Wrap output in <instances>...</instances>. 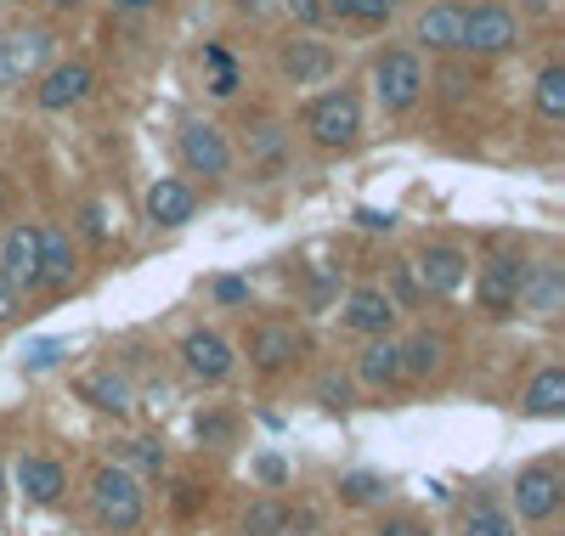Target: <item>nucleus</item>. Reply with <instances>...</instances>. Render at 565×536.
<instances>
[{
  "label": "nucleus",
  "mask_w": 565,
  "mask_h": 536,
  "mask_svg": "<svg viewBox=\"0 0 565 536\" xmlns=\"http://www.w3.org/2000/svg\"><path fill=\"white\" fill-rule=\"evenodd\" d=\"M90 508H97L103 530L130 536L141 519H148V492H141V480L125 463H103L97 474H90Z\"/></svg>",
  "instance_id": "1"
},
{
  "label": "nucleus",
  "mask_w": 565,
  "mask_h": 536,
  "mask_svg": "<svg viewBox=\"0 0 565 536\" xmlns=\"http://www.w3.org/2000/svg\"><path fill=\"white\" fill-rule=\"evenodd\" d=\"M306 130H311L317 148L340 153V148H351V141L362 136V103L351 90H328V96H317V103L306 108Z\"/></svg>",
  "instance_id": "2"
},
{
  "label": "nucleus",
  "mask_w": 565,
  "mask_h": 536,
  "mask_svg": "<svg viewBox=\"0 0 565 536\" xmlns=\"http://www.w3.org/2000/svg\"><path fill=\"white\" fill-rule=\"evenodd\" d=\"M373 96H380L385 114H407L424 96V63L413 52H385L373 63Z\"/></svg>",
  "instance_id": "3"
},
{
  "label": "nucleus",
  "mask_w": 565,
  "mask_h": 536,
  "mask_svg": "<svg viewBox=\"0 0 565 536\" xmlns=\"http://www.w3.org/2000/svg\"><path fill=\"white\" fill-rule=\"evenodd\" d=\"M514 40H521V23H514V12L498 7V0H487V7H476V12H463V29H458V45H463V52L498 57V52H509Z\"/></svg>",
  "instance_id": "4"
},
{
  "label": "nucleus",
  "mask_w": 565,
  "mask_h": 536,
  "mask_svg": "<svg viewBox=\"0 0 565 536\" xmlns=\"http://www.w3.org/2000/svg\"><path fill=\"white\" fill-rule=\"evenodd\" d=\"M52 57V29H12L0 40V90L29 85Z\"/></svg>",
  "instance_id": "5"
},
{
  "label": "nucleus",
  "mask_w": 565,
  "mask_h": 536,
  "mask_svg": "<svg viewBox=\"0 0 565 536\" xmlns=\"http://www.w3.org/2000/svg\"><path fill=\"white\" fill-rule=\"evenodd\" d=\"M521 277H526L521 255H492L476 277V305L487 317H514V305H521Z\"/></svg>",
  "instance_id": "6"
},
{
  "label": "nucleus",
  "mask_w": 565,
  "mask_h": 536,
  "mask_svg": "<svg viewBox=\"0 0 565 536\" xmlns=\"http://www.w3.org/2000/svg\"><path fill=\"white\" fill-rule=\"evenodd\" d=\"M559 469L554 463H532V469H521L514 474V514H521L526 525H543V519H554L559 514Z\"/></svg>",
  "instance_id": "7"
},
{
  "label": "nucleus",
  "mask_w": 565,
  "mask_h": 536,
  "mask_svg": "<svg viewBox=\"0 0 565 536\" xmlns=\"http://www.w3.org/2000/svg\"><path fill=\"white\" fill-rule=\"evenodd\" d=\"M413 277H418L424 294L447 300V294H458V288H463L469 260H463V249H452V243H424L418 260H413Z\"/></svg>",
  "instance_id": "8"
},
{
  "label": "nucleus",
  "mask_w": 565,
  "mask_h": 536,
  "mask_svg": "<svg viewBox=\"0 0 565 536\" xmlns=\"http://www.w3.org/2000/svg\"><path fill=\"white\" fill-rule=\"evenodd\" d=\"M0 277L12 282V294H34L40 288V226H12L0 243Z\"/></svg>",
  "instance_id": "9"
},
{
  "label": "nucleus",
  "mask_w": 565,
  "mask_h": 536,
  "mask_svg": "<svg viewBox=\"0 0 565 536\" xmlns=\"http://www.w3.org/2000/svg\"><path fill=\"white\" fill-rule=\"evenodd\" d=\"M300 351H306V333L295 322H255L249 328V362L260 373H282Z\"/></svg>",
  "instance_id": "10"
},
{
  "label": "nucleus",
  "mask_w": 565,
  "mask_h": 536,
  "mask_svg": "<svg viewBox=\"0 0 565 536\" xmlns=\"http://www.w3.org/2000/svg\"><path fill=\"white\" fill-rule=\"evenodd\" d=\"M181 164L204 175V181H221L232 170V148H226V136L215 125H186L181 130Z\"/></svg>",
  "instance_id": "11"
},
{
  "label": "nucleus",
  "mask_w": 565,
  "mask_h": 536,
  "mask_svg": "<svg viewBox=\"0 0 565 536\" xmlns=\"http://www.w3.org/2000/svg\"><path fill=\"white\" fill-rule=\"evenodd\" d=\"M514 311H532V317H559L565 311V266L559 260H537V266H526V277H521V305Z\"/></svg>",
  "instance_id": "12"
},
{
  "label": "nucleus",
  "mask_w": 565,
  "mask_h": 536,
  "mask_svg": "<svg viewBox=\"0 0 565 536\" xmlns=\"http://www.w3.org/2000/svg\"><path fill=\"white\" fill-rule=\"evenodd\" d=\"M340 322H345L351 333L385 339V333H391V322H396V305L385 300V288L362 282V288H351V294H345V305H340Z\"/></svg>",
  "instance_id": "13"
},
{
  "label": "nucleus",
  "mask_w": 565,
  "mask_h": 536,
  "mask_svg": "<svg viewBox=\"0 0 565 536\" xmlns=\"http://www.w3.org/2000/svg\"><path fill=\"white\" fill-rule=\"evenodd\" d=\"M90 85H97V74H90V63H57L52 74H45V85L34 90V103L45 114H63V108H79Z\"/></svg>",
  "instance_id": "14"
},
{
  "label": "nucleus",
  "mask_w": 565,
  "mask_h": 536,
  "mask_svg": "<svg viewBox=\"0 0 565 536\" xmlns=\"http://www.w3.org/2000/svg\"><path fill=\"white\" fill-rule=\"evenodd\" d=\"M181 362H186V373H193V378L221 384V378L232 373V362H238V356H232V345H226L221 333L199 328V333H186V339H181Z\"/></svg>",
  "instance_id": "15"
},
{
  "label": "nucleus",
  "mask_w": 565,
  "mask_h": 536,
  "mask_svg": "<svg viewBox=\"0 0 565 536\" xmlns=\"http://www.w3.org/2000/svg\"><path fill=\"white\" fill-rule=\"evenodd\" d=\"M79 271V255H74V243L63 226H40V282L45 288H68Z\"/></svg>",
  "instance_id": "16"
},
{
  "label": "nucleus",
  "mask_w": 565,
  "mask_h": 536,
  "mask_svg": "<svg viewBox=\"0 0 565 536\" xmlns=\"http://www.w3.org/2000/svg\"><path fill=\"white\" fill-rule=\"evenodd\" d=\"M193 210H199V199H193L186 181H153L148 186V221L153 226H186Z\"/></svg>",
  "instance_id": "17"
},
{
  "label": "nucleus",
  "mask_w": 565,
  "mask_h": 536,
  "mask_svg": "<svg viewBox=\"0 0 565 536\" xmlns=\"http://www.w3.org/2000/svg\"><path fill=\"white\" fill-rule=\"evenodd\" d=\"M334 74V52H328L322 40H295L289 52H282V79H295V85H317Z\"/></svg>",
  "instance_id": "18"
},
{
  "label": "nucleus",
  "mask_w": 565,
  "mask_h": 536,
  "mask_svg": "<svg viewBox=\"0 0 565 536\" xmlns=\"http://www.w3.org/2000/svg\"><path fill=\"white\" fill-rule=\"evenodd\" d=\"M74 389H79V401H90L97 412H114V418H130V407H136L130 384L119 373H85Z\"/></svg>",
  "instance_id": "19"
},
{
  "label": "nucleus",
  "mask_w": 565,
  "mask_h": 536,
  "mask_svg": "<svg viewBox=\"0 0 565 536\" xmlns=\"http://www.w3.org/2000/svg\"><path fill=\"white\" fill-rule=\"evenodd\" d=\"M356 378L362 384H373V389H391V384H402V345L385 333V339H373V345L356 356Z\"/></svg>",
  "instance_id": "20"
},
{
  "label": "nucleus",
  "mask_w": 565,
  "mask_h": 536,
  "mask_svg": "<svg viewBox=\"0 0 565 536\" xmlns=\"http://www.w3.org/2000/svg\"><path fill=\"white\" fill-rule=\"evenodd\" d=\"M18 485H23L29 503H57L63 485H68V474H63L57 458H23V463H18Z\"/></svg>",
  "instance_id": "21"
},
{
  "label": "nucleus",
  "mask_w": 565,
  "mask_h": 536,
  "mask_svg": "<svg viewBox=\"0 0 565 536\" xmlns=\"http://www.w3.org/2000/svg\"><path fill=\"white\" fill-rule=\"evenodd\" d=\"M458 29H463V7H452V0L418 12V45H430V52H458Z\"/></svg>",
  "instance_id": "22"
},
{
  "label": "nucleus",
  "mask_w": 565,
  "mask_h": 536,
  "mask_svg": "<svg viewBox=\"0 0 565 536\" xmlns=\"http://www.w3.org/2000/svg\"><path fill=\"white\" fill-rule=\"evenodd\" d=\"M521 412H526V418H559V412H565V367H543V373L526 384Z\"/></svg>",
  "instance_id": "23"
},
{
  "label": "nucleus",
  "mask_w": 565,
  "mask_h": 536,
  "mask_svg": "<svg viewBox=\"0 0 565 536\" xmlns=\"http://www.w3.org/2000/svg\"><path fill=\"white\" fill-rule=\"evenodd\" d=\"M441 333H430V328H418L413 339H402V378H430L436 367H441Z\"/></svg>",
  "instance_id": "24"
},
{
  "label": "nucleus",
  "mask_w": 565,
  "mask_h": 536,
  "mask_svg": "<svg viewBox=\"0 0 565 536\" xmlns=\"http://www.w3.org/2000/svg\"><path fill=\"white\" fill-rule=\"evenodd\" d=\"M249 159H255L260 181L282 175V159H289V148H282V130H277V125H260V130L249 136Z\"/></svg>",
  "instance_id": "25"
},
{
  "label": "nucleus",
  "mask_w": 565,
  "mask_h": 536,
  "mask_svg": "<svg viewBox=\"0 0 565 536\" xmlns=\"http://www.w3.org/2000/svg\"><path fill=\"white\" fill-rule=\"evenodd\" d=\"M282 530H289V503L260 497L244 508V536H282Z\"/></svg>",
  "instance_id": "26"
},
{
  "label": "nucleus",
  "mask_w": 565,
  "mask_h": 536,
  "mask_svg": "<svg viewBox=\"0 0 565 536\" xmlns=\"http://www.w3.org/2000/svg\"><path fill=\"white\" fill-rule=\"evenodd\" d=\"M537 114H543L548 125L565 119V68H543V74H537Z\"/></svg>",
  "instance_id": "27"
},
{
  "label": "nucleus",
  "mask_w": 565,
  "mask_h": 536,
  "mask_svg": "<svg viewBox=\"0 0 565 536\" xmlns=\"http://www.w3.org/2000/svg\"><path fill=\"white\" fill-rule=\"evenodd\" d=\"M322 12H334V18H345V23H385V18L396 12V0H328Z\"/></svg>",
  "instance_id": "28"
},
{
  "label": "nucleus",
  "mask_w": 565,
  "mask_h": 536,
  "mask_svg": "<svg viewBox=\"0 0 565 536\" xmlns=\"http://www.w3.org/2000/svg\"><path fill=\"white\" fill-rule=\"evenodd\" d=\"M463 536H521V525H514L503 508L481 503V508H469V519H463Z\"/></svg>",
  "instance_id": "29"
},
{
  "label": "nucleus",
  "mask_w": 565,
  "mask_h": 536,
  "mask_svg": "<svg viewBox=\"0 0 565 536\" xmlns=\"http://www.w3.org/2000/svg\"><path fill=\"white\" fill-rule=\"evenodd\" d=\"M380 497H385V480L367 474V469H356V474L340 480V503H351V508H367V503H380Z\"/></svg>",
  "instance_id": "30"
},
{
  "label": "nucleus",
  "mask_w": 565,
  "mask_h": 536,
  "mask_svg": "<svg viewBox=\"0 0 565 536\" xmlns=\"http://www.w3.org/2000/svg\"><path fill=\"white\" fill-rule=\"evenodd\" d=\"M204 68H210V96H232V90H238V63H232L221 45H204Z\"/></svg>",
  "instance_id": "31"
},
{
  "label": "nucleus",
  "mask_w": 565,
  "mask_h": 536,
  "mask_svg": "<svg viewBox=\"0 0 565 536\" xmlns=\"http://www.w3.org/2000/svg\"><path fill=\"white\" fill-rule=\"evenodd\" d=\"M385 300H391L396 311H413V305L424 300V288H418V277H413V266H407V260H396V266H391V294H385Z\"/></svg>",
  "instance_id": "32"
},
{
  "label": "nucleus",
  "mask_w": 565,
  "mask_h": 536,
  "mask_svg": "<svg viewBox=\"0 0 565 536\" xmlns=\"http://www.w3.org/2000/svg\"><path fill=\"white\" fill-rule=\"evenodd\" d=\"M125 469L130 474H164V447L159 441H125Z\"/></svg>",
  "instance_id": "33"
},
{
  "label": "nucleus",
  "mask_w": 565,
  "mask_h": 536,
  "mask_svg": "<svg viewBox=\"0 0 565 536\" xmlns=\"http://www.w3.org/2000/svg\"><path fill=\"white\" fill-rule=\"evenodd\" d=\"M317 401H322V407H351V384H345L340 373H322V378H317Z\"/></svg>",
  "instance_id": "34"
},
{
  "label": "nucleus",
  "mask_w": 565,
  "mask_h": 536,
  "mask_svg": "<svg viewBox=\"0 0 565 536\" xmlns=\"http://www.w3.org/2000/svg\"><path fill=\"white\" fill-rule=\"evenodd\" d=\"M210 294H215L221 305H244V300H249V277H215Z\"/></svg>",
  "instance_id": "35"
},
{
  "label": "nucleus",
  "mask_w": 565,
  "mask_h": 536,
  "mask_svg": "<svg viewBox=\"0 0 565 536\" xmlns=\"http://www.w3.org/2000/svg\"><path fill=\"white\" fill-rule=\"evenodd\" d=\"M199 441H204V447H226V441H232V418L204 412V418H199Z\"/></svg>",
  "instance_id": "36"
},
{
  "label": "nucleus",
  "mask_w": 565,
  "mask_h": 536,
  "mask_svg": "<svg viewBox=\"0 0 565 536\" xmlns=\"http://www.w3.org/2000/svg\"><path fill=\"white\" fill-rule=\"evenodd\" d=\"M380 536H436V530L424 525V519H407V514H396V519H385V525H380Z\"/></svg>",
  "instance_id": "37"
},
{
  "label": "nucleus",
  "mask_w": 565,
  "mask_h": 536,
  "mask_svg": "<svg viewBox=\"0 0 565 536\" xmlns=\"http://www.w3.org/2000/svg\"><path fill=\"white\" fill-rule=\"evenodd\" d=\"M57 356H63L57 339H40V345H29V367H57Z\"/></svg>",
  "instance_id": "38"
},
{
  "label": "nucleus",
  "mask_w": 565,
  "mask_h": 536,
  "mask_svg": "<svg viewBox=\"0 0 565 536\" xmlns=\"http://www.w3.org/2000/svg\"><path fill=\"white\" fill-rule=\"evenodd\" d=\"M85 237H90V243H108V215H103V204L85 210Z\"/></svg>",
  "instance_id": "39"
},
{
  "label": "nucleus",
  "mask_w": 565,
  "mask_h": 536,
  "mask_svg": "<svg viewBox=\"0 0 565 536\" xmlns=\"http://www.w3.org/2000/svg\"><path fill=\"white\" fill-rule=\"evenodd\" d=\"M255 474H260L266 485H282V480H289V469H282V458H255Z\"/></svg>",
  "instance_id": "40"
},
{
  "label": "nucleus",
  "mask_w": 565,
  "mask_h": 536,
  "mask_svg": "<svg viewBox=\"0 0 565 536\" xmlns=\"http://www.w3.org/2000/svg\"><path fill=\"white\" fill-rule=\"evenodd\" d=\"M289 12H295V23H322V0H289Z\"/></svg>",
  "instance_id": "41"
},
{
  "label": "nucleus",
  "mask_w": 565,
  "mask_h": 536,
  "mask_svg": "<svg viewBox=\"0 0 565 536\" xmlns=\"http://www.w3.org/2000/svg\"><path fill=\"white\" fill-rule=\"evenodd\" d=\"M356 226H367V232H391L396 221H391V215H380V210H356Z\"/></svg>",
  "instance_id": "42"
},
{
  "label": "nucleus",
  "mask_w": 565,
  "mask_h": 536,
  "mask_svg": "<svg viewBox=\"0 0 565 536\" xmlns=\"http://www.w3.org/2000/svg\"><path fill=\"white\" fill-rule=\"evenodd\" d=\"M18 317V294H12V282L0 277V322H12Z\"/></svg>",
  "instance_id": "43"
},
{
  "label": "nucleus",
  "mask_w": 565,
  "mask_h": 536,
  "mask_svg": "<svg viewBox=\"0 0 565 536\" xmlns=\"http://www.w3.org/2000/svg\"><path fill=\"white\" fill-rule=\"evenodd\" d=\"M199 508V485H175V514H193Z\"/></svg>",
  "instance_id": "44"
},
{
  "label": "nucleus",
  "mask_w": 565,
  "mask_h": 536,
  "mask_svg": "<svg viewBox=\"0 0 565 536\" xmlns=\"http://www.w3.org/2000/svg\"><path fill=\"white\" fill-rule=\"evenodd\" d=\"M119 12H141V7H153V0H114Z\"/></svg>",
  "instance_id": "45"
},
{
  "label": "nucleus",
  "mask_w": 565,
  "mask_h": 536,
  "mask_svg": "<svg viewBox=\"0 0 565 536\" xmlns=\"http://www.w3.org/2000/svg\"><path fill=\"white\" fill-rule=\"evenodd\" d=\"M7 204H12V186H7V175H0V215H7Z\"/></svg>",
  "instance_id": "46"
},
{
  "label": "nucleus",
  "mask_w": 565,
  "mask_h": 536,
  "mask_svg": "<svg viewBox=\"0 0 565 536\" xmlns=\"http://www.w3.org/2000/svg\"><path fill=\"white\" fill-rule=\"evenodd\" d=\"M238 12H266V0H238Z\"/></svg>",
  "instance_id": "47"
},
{
  "label": "nucleus",
  "mask_w": 565,
  "mask_h": 536,
  "mask_svg": "<svg viewBox=\"0 0 565 536\" xmlns=\"http://www.w3.org/2000/svg\"><path fill=\"white\" fill-rule=\"evenodd\" d=\"M0 497H7V463H0Z\"/></svg>",
  "instance_id": "48"
},
{
  "label": "nucleus",
  "mask_w": 565,
  "mask_h": 536,
  "mask_svg": "<svg viewBox=\"0 0 565 536\" xmlns=\"http://www.w3.org/2000/svg\"><path fill=\"white\" fill-rule=\"evenodd\" d=\"M52 7H63V12H68V7H79V0H52Z\"/></svg>",
  "instance_id": "49"
},
{
  "label": "nucleus",
  "mask_w": 565,
  "mask_h": 536,
  "mask_svg": "<svg viewBox=\"0 0 565 536\" xmlns=\"http://www.w3.org/2000/svg\"><path fill=\"white\" fill-rule=\"evenodd\" d=\"M0 7H18V0H0Z\"/></svg>",
  "instance_id": "50"
}]
</instances>
